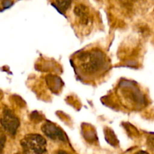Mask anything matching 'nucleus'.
I'll return each mask as SVG.
<instances>
[{
    "instance_id": "obj_1",
    "label": "nucleus",
    "mask_w": 154,
    "mask_h": 154,
    "mask_svg": "<svg viewBox=\"0 0 154 154\" xmlns=\"http://www.w3.org/2000/svg\"><path fill=\"white\" fill-rule=\"evenodd\" d=\"M78 61L81 69L88 74L97 73L106 65L105 55L97 51L82 53L78 57Z\"/></svg>"
},
{
    "instance_id": "obj_2",
    "label": "nucleus",
    "mask_w": 154,
    "mask_h": 154,
    "mask_svg": "<svg viewBox=\"0 0 154 154\" xmlns=\"http://www.w3.org/2000/svg\"><path fill=\"white\" fill-rule=\"evenodd\" d=\"M21 146L27 152L44 154L47 151V141L38 134H28L21 141Z\"/></svg>"
},
{
    "instance_id": "obj_8",
    "label": "nucleus",
    "mask_w": 154,
    "mask_h": 154,
    "mask_svg": "<svg viewBox=\"0 0 154 154\" xmlns=\"http://www.w3.org/2000/svg\"><path fill=\"white\" fill-rule=\"evenodd\" d=\"M135 154H149V153L146 151H142V150H141V151L137 152V153H135Z\"/></svg>"
},
{
    "instance_id": "obj_4",
    "label": "nucleus",
    "mask_w": 154,
    "mask_h": 154,
    "mask_svg": "<svg viewBox=\"0 0 154 154\" xmlns=\"http://www.w3.org/2000/svg\"><path fill=\"white\" fill-rule=\"evenodd\" d=\"M42 130L43 133L51 139L59 140L62 141H66L67 139L63 131L51 122H46L42 126Z\"/></svg>"
},
{
    "instance_id": "obj_11",
    "label": "nucleus",
    "mask_w": 154,
    "mask_h": 154,
    "mask_svg": "<svg viewBox=\"0 0 154 154\" xmlns=\"http://www.w3.org/2000/svg\"><path fill=\"white\" fill-rule=\"evenodd\" d=\"M16 154H20V153H16Z\"/></svg>"
},
{
    "instance_id": "obj_3",
    "label": "nucleus",
    "mask_w": 154,
    "mask_h": 154,
    "mask_svg": "<svg viewBox=\"0 0 154 154\" xmlns=\"http://www.w3.org/2000/svg\"><path fill=\"white\" fill-rule=\"evenodd\" d=\"M0 123L4 130L11 135H14L17 133L20 126L19 119L16 117L13 111L5 108L3 111L0 118Z\"/></svg>"
},
{
    "instance_id": "obj_6",
    "label": "nucleus",
    "mask_w": 154,
    "mask_h": 154,
    "mask_svg": "<svg viewBox=\"0 0 154 154\" xmlns=\"http://www.w3.org/2000/svg\"><path fill=\"white\" fill-rule=\"evenodd\" d=\"M72 2V0H56V5L53 4V5L59 11L61 14L63 13V11H66Z\"/></svg>"
},
{
    "instance_id": "obj_7",
    "label": "nucleus",
    "mask_w": 154,
    "mask_h": 154,
    "mask_svg": "<svg viewBox=\"0 0 154 154\" xmlns=\"http://www.w3.org/2000/svg\"><path fill=\"white\" fill-rule=\"evenodd\" d=\"M6 138L5 135L4 134L3 131L0 129V153L2 152L3 148H4Z\"/></svg>"
},
{
    "instance_id": "obj_9",
    "label": "nucleus",
    "mask_w": 154,
    "mask_h": 154,
    "mask_svg": "<svg viewBox=\"0 0 154 154\" xmlns=\"http://www.w3.org/2000/svg\"><path fill=\"white\" fill-rule=\"evenodd\" d=\"M57 154H68V153L65 151H59Z\"/></svg>"
},
{
    "instance_id": "obj_10",
    "label": "nucleus",
    "mask_w": 154,
    "mask_h": 154,
    "mask_svg": "<svg viewBox=\"0 0 154 154\" xmlns=\"http://www.w3.org/2000/svg\"><path fill=\"white\" fill-rule=\"evenodd\" d=\"M2 2H5V1H9V0H2Z\"/></svg>"
},
{
    "instance_id": "obj_5",
    "label": "nucleus",
    "mask_w": 154,
    "mask_h": 154,
    "mask_svg": "<svg viewBox=\"0 0 154 154\" xmlns=\"http://www.w3.org/2000/svg\"><path fill=\"white\" fill-rule=\"evenodd\" d=\"M75 15L81 19L83 23H87L89 20V10L84 5H78L74 9Z\"/></svg>"
}]
</instances>
